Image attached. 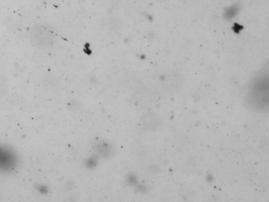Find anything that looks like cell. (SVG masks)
Wrapping results in <instances>:
<instances>
[{
    "instance_id": "1",
    "label": "cell",
    "mask_w": 269,
    "mask_h": 202,
    "mask_svg": "<svg viewBox=\"0 0 269 202\" xmlns=\"http://www.w3.org/2000/svg\"><path fill=\"white\" fill-rule=\"evenodd\" d=\"M246 107L258 112L268 111L269 103V69L258 71L246 85L243 94Z\"/></svg>"
},
{
    "instance_id": "2",
    "label": "cell",
    "mask_w": 269,
    "mask_h": 202,
    "mask_svg": "<svg viewBox=\"0 0 269 202\" xmlns=\"http://www.w3.org/2000/svg\"><path fill=\"white\" fill-rule=\"evenodd\" d=\"M141 122L142 128L145 130L153 131L159 127L161 124V119L155 113L148 112L142 115Z\"/></svg>"
}]
</instances>
